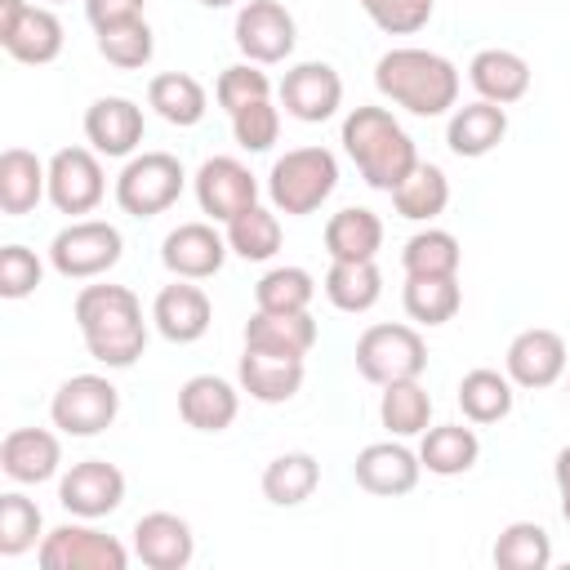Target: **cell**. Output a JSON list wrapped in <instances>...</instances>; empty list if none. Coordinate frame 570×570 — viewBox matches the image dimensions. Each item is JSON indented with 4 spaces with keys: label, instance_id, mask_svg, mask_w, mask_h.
I'll return each instance as SVG.
<instances>
[{
    "label": "cell",
    "instance_id": "41",
    "mask_svg": "<svg viewBox=\"0 0 570 570\" xmlns=\"http://www.w3.org/2000/svg\"><path fill=\"white\" fill-rule=\"evenodd\" d=\"M254 303L263 312H307V303H312V276L303 267H272L254 285Z\"/></svg>",
    "mask_w": 570,
    "mask_h": 570
},
{
    "label": "cell",
    "instance_id": "14",
    "mask_svg": "<svg viewBox=\"0 0 570 570\" xmlns=\"http://www.w3.org/2000/svg\"><path fill=\"white\" fill-rule=\"evenodd\" d=\"M223 254H227V240L209 227V223H178L165 245H160V258L174 276H187V281H200V276H214L223 267Z\"/></svg>",
    "mask_w": 570,
    "mask_h": 570
},
{
    "label": "cell",
    "instance_id": "11",
    "mask_svg": "<svg viewBox=\"0 0 570 570\" xmlns=\"http://www.w3.org/2000/svg\"><path fill=\"white\" fill-rule=\"evenodd\" d=\"M58 499L76 517H107L125 499V476L107 459H85V463H71V472L58 485Z\"/></svg>",
    "mask_w": 570,
    "mask_h": 570
},
{
    "label": "cell",
    "instance_id": "40",
    "mask_svg": "<svg viewBox=\"0 0 570 570\" xmlns=\"http://www.w3.org/2000/svg\"><path fill=\"white\" fill-rule=\"evenodd\" d=\"M414 165H419L414 142H410L405 129H396L379 151H370V156L361 160V178H365L370 187H379V191H392V187H401V183L410 178Z\"/></svg>",
    "mask_w": 570,
    "mask_h": 570
},
{
    "label": "cell",
    "instance_id": "39",
    "mask_svg": "<svg viewBox=\"0 0 570 570\" xmlns=\"http://www.w3.org/2000/svg\"><path fill=\"white\" fill-rule=\"evenodd\" d=\"M227 245L240 254V258H272L281 249V223L276 214H267L263 205H249L240 209L232 223H227Z\"/></svg>",
    "mask_w": 570,
    "mask_h": 570
},
{
    "label": "cell",
    "instance_id": "27",
    "mask_svg": "<svg viewBox=\"0 0 570 570\" xmlns=\"http://www.w3.org/2000/svg\"><path fill=\"white\" fill-rule=\"evenodd\" d=\"M0 45H4V53L18 58V62H53L58 49H62V22H58L49 9L27 4V9L18 13V22L0 36Z\"/></svg>",
    "mask_w": 570,
    "mask_h": 570
},
{
    "label": "cell",
    "instance_id": "24",
    "mask_svg": "<svg viewBox=\"0 0 570 570\" xmlns=\"http://www.w3.org/2000/svg\"><path fill=\"white\" fill-rule=\"evenodd\" d=\"M58 454H62L58 450V436L45 432V428H13L0 441V468L13 481H45V476H53Z\"/></svg>",
    "mask_w": 570,
    "mask_h": 570
},
{
    "label": "cell",
    "instance_id": "53",
    "mask_svg": "<svg viewBox=\"0 0 570 570\" xmlns=\"http://www.w3.org/2000/svg\"><path fill=\"white\" fill-rule=\"evenodd\" d=\"M200 4H209V9H223V4H232V0H200Z\"/></svg>",
    "mask_w": 570,
    "mask_h": 570
},
{
    "label": "cell",
    "instance_id": "28",
    "mask_svg": "<svg viewBox=\"0 0 570 570\" xmlns=\"http://www.w3.org/2000/svg\"><path fill=\"white\" fill-rule=\"evenodd\" d=\"M379 245H383V223H379L374 209L347 205V209H338V214L325 223V249H330V258L361 263V258H374Z\"/></svg>",
    "mask_w": 570,
    "mask_h": 570
},
{
    "label": "cell",
    "instance_id": "30",
    "mask_svg": "<svg viewBox=\"0 0 570 570\" xmlns=\"http://www.w3.org/2000/svg\"><path fill=\"white\" fill-rule=\"evenodd\" d=\"M476 454H481L476 432H472V428H463V423L432 428V432L423 436V450H419V459H423V463H428V472H436V476L468 472V468L476 463Z\"/></svg>",
    "mask_w": 570,
    "mask_h": 570
},
{
    "label": "cell",
    "instance_id": "12",
    "mask_svg": "<svg viewBox=\"0 0 570 570\" xmlns=\"http://www.w3.org/2000/svg\"><path fill=\"white\" fill-rule=\"evenodd\" d=\"M49 200L62 214H89L102 200V165L85 147H62L49 160Z\"/></svg>",
    "mask_w": 570,
    "mask_h": 570
},
{
    "label": "cell",
    "instance_id": "46",
    "mask_svg": "<svg viewBox=\"0 0 570 570\" xmlns=\"http://www.w3.org/2000/svg\"><path fill=\"white\" fill-rule=\"evenodd\" d=\"M267 76L258 71V67H249V62H240V67H227L223 76H218V85H214V94H218V107H227V111H240V107H249V102H258V98H267Z\"/></svg>",
    "mask_w": 570,
    "mask_h": 570
},
{
    "label": "cell",
    "instance_id": "49",
    "mask_svg": "<svg viewBox=\"0 0 570 570\" xmlns=\"http://www.w3.org/2000/svg\"><path fill=\"white\" fill-rule=\"evenodd\" d=\"M142 4H147V0H85V13H89V22H94V31H102V27L142 18Z\"/></svg>",
    "mask_w": 570,
    "mask_h": 570
},
{
    "label": "cell",
    "instance_id": "6",
    "mask_svg": "<svg viewBox=\"0 0 570 570\" xmlns=\"http://www.w3.org/2000/svg\"><path fill=\"white\" fill-rule=\"evenodd\" d=\"M116 410H120V392H116L107 379H98V374H76V379H67V383L53 392V405H49L53 428H62V432H71V436H94V432L111 428Z\"/></svg>",
    "mask_w": 570,
    "mask_h": 570
},
{
    "label": "cell",
    "instance_id": "51",
    "mask_svg": "<svg viewBox=\"0 0 570 570\" xmlns=\"http://www.w3.org/2000/svg\"><path fill=\"white\" fill-rule=\"evenodd\" d=\"M552 472H557V485H561V494H570V445L557 454V468H552Z\"/></svg>",
    "mask_w": 570,
    "mask_h": 570
},
{
    "label": "cell",
    "instance_id": "43",
    "mask_svg": "<svg viewBox=\"0 0 570 570\" xmlns=\"http://www.w3.org/2000/svg\"><path fill=\"white\" fill-rule=\"evenodd\" d=\"M401 125L383 111V107H356L347 120H343V147H347V156L361 165L370 151H379L392 134H396Z\"/></svg>",
    "mask_w": 570,
    "mask_h": 570
},
{
    "label": "cell",
    "instance_id": "1",
    "mask_svg": "<svg viewBox=\"0 0 570 570\" xmlns=\"http://www.w3.org/2000/svg\"><path fill=\"white\" fill-rule=\"evenodd\" d=\"M76 325L85 334L89 356L111 370L134 365L147 347L142 307H138L134 289H125V285H85L76 294Z\"/></svg>",
    "mask_w": 570,
    "mask_h": 570
},
{
    "label": "cell",
    "instance_id": "29",
    "mask_svg": "<svg viewBox=\"0 0 570 570\" xmlns=\"http://www.w3.org/2000/svg\"><path fill=\"white\" fill-rule=\"evenodd\" d=\"M147 102L169 120V125H196L205 116V85L187 71H160L147 85Z\"/></svg>",
    "mask_w": 570,
    "mask_h": 570
},
{
    "label": "cell",
    "instance_id": "26",
    "mask_svg": "<svg viewBox=\"0 0 570 570\" xmlns=\"http://www.w3.org/2000/svg\"><path fill=\"white\" fill-rule=\"evenodd\" d=\"M468 76H472V85L481 89V98L485 102H517L525 89H530V67H525V58L521 53H512V49H481L476 58H472V67H468Z\"/></svg>",
    "mask_w": 570,
    "mask_h": 570
},
{
    "label": "cell",
    "instance_id": "23",
    "mask_svg": "<svg viewBox=\"0 0 570 570\" xmlns=\"http://www.w3.org/2000/svg\"><path fill=\"white\" fill-rule=\"evenodd\" d=\"M49 187V169L27 147L0 151V209L4 214H31Z\"/></svg>",
    "mask_w": 570,
    "mask_h": 570
},
{
    "label": "cell",
    "instance_id": "9",
    "mask_svg": "<svg viewBox=\"0 0 570 570\" xmlns=\"http://www.w3.org/2000/svg\"><path fill=\"white\" fill-rule=\"evenodd\" d=\"M196 200H200V209H205L209 218L232 223L240 209L258 205V183H254V174H249L240 160H232V156H209V160L200 165V174H196Z\"/></svg>",
    "mask_w": 570,
    "mask_h": 570
},
{
    "label": "cell",
    "instance_id": "21",
    "mask_svg": "<svg viewBox=\"0 0 570 570\" xmlns=\"http://www.w3.org/2000/svg\"><path fill=\"white\" fill-rule=\"evenodd\" d=\"M151 316H156V325L169 343H191L209 330V298H205L200 285H187V276H183L178 285H165L156 294Z\"/></svg>",
    "mask_w": 570,
    "mask_h": 570
},
{
    "label": "cell",
    "instance_id": "5",
    "mask_svg": "<svg viewBox=\"0 0 570 570\" xmlns=\"http://www.w3.org/2000/svg\"><path fill=\"white\" fill-rule=\"evenodd\" d=\"M178 191H183V165L169 151H142L116 178V200L134 218H151V214L169 209L178 200Z\"/></svg>",
    "mask_w": 570,
    "mask_h": 570
},
{
    "label": "cell",
    "instance_id": "48",
    "mask_svg": "<svg viewBox=\"0 0 570 570\" xmlns=\"http://www.w3.org/2000/svg\"><path fill=\"white\" fill-rule=\"evenodd\" d=\"M40 285V258L27 245H4L0 249V294L4 298H22Z\"/></svg>",
    "mask_w": 570,
    "mask_h": 570
},
{
    "label": "cell",
    "instance_id": "50",
    "mask_svg": "<svg viewBox=\"0 0 570 570\" xmlns=\"http://www.w3.org/2000/svg\"><path fill=\"white\" fill-rule=\"evenodd\" d=\"M22 9H27L22 0H0V36H4V31L18 22V13H22Z\"/></svg>",
    "mask_w": 570,
    "mask_h": 570
},
{
    "label": "cell",
    "instance_id": "18",
    "mask_svg": "<svg viewBox=\"0 0 570 570\" xmlns=\"http://www.w3.org/2000/svg\"><path fill=\"white\" fill-rule=\"evenodd\" d=\"M178 414L196 432H223L236 419V387L218 374H191L178 387Z\"/></svg>",
    "mask_w": 570,
    "mask_h": 570
},
{
    "label": "cell",
    "instance_id": "4",
    "mask_svg": "<svg viewBox=\"0 0 570 570\" xmlns=\"http://www.w3.org/2000/svg\"><path fill=\"white\" fill-rule=\"evenodd\" d=\"M428 365V343L414 325H370L356 338V370L370 383L419 379Z\"/></svg>",
    "mask_w": 570,
    "mask_h": 570
},
{
    "label": "cell",
    "instance_id": "35",
    "mask_svg": "<svg viewBox=\"0 0 570 570\" xmlns=\"http://www.w3.org/2000/svg\"><path fill=\"white\" fill-rule=\"evenodd\" d=\"M428 414H432V396L419 387V379H396V383H383L379 419H383V428H387V432H396V436L423 432V428H428Z\"/></svg>",
    "mask_w": 570,
    "mask_h": 570
},
{
    "label": "cell",
    "instance_id": "25",
    "mask_svg": "<svg viewBox=\"0 0 570 570\" xmlns=\"http://www.w3.org/2000/svg\"><path fill=\"white\" fill-rule=\"evenodd\" d=\"M240 383L249 396L276 405L289 401L303 387V356H272V352H249L240 356Z\"/></svg>",
    "mask_w": 570,
    "mask_h": 570
},
{
    "label": "cell",
    "instance_id": "15",
    "mask_svg": "<svg viewBox=\"0 0 570 570\" xmlns=\"http://www.w3.org/2000/svg\"><path fill=\"white\" fill-rule=\"evenodd\" d=\"M561 370H566V338L557 330L534 325L508 343V374L521 387H548V383H557Z\"/></svg>",
    "mask_w": 570,
    "mask_h": 570
},
{
    "label": "cell",
    "instance_id": "44",
    "mask_svg": "<svg viewBox=\"0 0 570 570\" xmlns=\"http://www.w3.org/2000/svg\"><path fill=\"white\" fill-rule=\"evenodd\" d=\"M40 534V508L22 494H0V552L18 557Z\"/></svg>",
    "mask_w": 570,
    "mask_h": 570
},
{
    "label": "cell",
    "instance_id": "20",
    "mask_svg": "<svg viewBox=\"0 0 570 570\" xmlns=\"http://www.w3.org/2000/svg\"><path fill=\"white\" fill-rule=\"evenodd\" d=\"M356 485L370 490V494H405L414 490L419 481V459L405 450V445H392V441H374L356 454Z\"/></svg>",
    "mask_w": 570,
    "mask_h": 570
},
{
    "label": "cell",
    "instance_id": "22",
    "mask_svg": "<svg viewBox=\"0 0 570 570\" xmlns=\"http://www.w3.org/2000/svg\"><path fill=\"white\" fill-rule=\"evenodd\" d=\"M503 134H508L503 107L481 98V102H468V107H459V111L450 116L445 142H450L454 156H485V151H494V147L503 142Z\"/></svg>",
    "mask_w": 570,
    "mask_h": 570
},
{
    "label": "cell",
    "instance_id": "7",
    "mask_svg": "<svg viewBox=\"0 0 570 570\" xmlns=\"http://www.w3.org/2000/svg\"><path fill=\"white\" fill-rule=\"evenodd\" d=\"M49 258L62 276H98L120 258V232L111 223H71L53 236Z\"/></svg>",
    "mask_w": 570,
    "mask_h": 570
},
{
    "label": "cell",
    "instance_id": "52",
    "mask_svg": "<svg viewBox=\"0 0 570 570\" xmlns=\"http://www.w3.org/2000/svg\"><path fill=\"white\" fill-rule=\"evenodd\" d=\"M561 512H566V521H570V494H561Z\"/></svg>",
    "mask_w": 570,
    "mask_h": 570
},
{
    "label": "cell",
    "instance_id": "13",
    "mask_svg": "<svg viewBox=\"0 0 570 570\" xmlns=\"http://www.w3.org/2000/svg\"><path fill=\"white\" fill-rule=\"evenodd\" d=\"M343 98V80L330 62H298L281 80V102L298 120H330Z\"/></svg>",
    "mask_w": 570,
    "mask_h": 570
},
{
    "label": "cell",
    "instance_id": "2",
    "mask_svg": "<svg viewBox=\"0 0 570 570\" xmlns=\"http://www.w3.org/2000/svg\"><path fill=\"white\" fill-rule=\"evenodd\" d=\"M374 80L392 102H401L414 116H441L459 98L454 62H445L441 53H428V49H392V53H383L379 67H374Z\"/></svg>",
    "mask_w": 570,
    "mask_h": 570
},
{
    "label": "cell",
    "instance_id": "16",
    "mask_svg": "<svg viewBox=\"0 0 570 570\" xmlns=\"http://www.w3.org/2000/svg\"><path fill=\"white\" fill-rule=\"evenodd\" d=\"M134 548L151 570H183L191 561V525L174 512H147L134 525Z\"/></svg>",
    "mask_w": 570,
    "mask_h": 570
},
{
    "label": "cell",
    "instance_id": "17",
    "mask_svg": "<svg viewBox=\"0 0 570 570\" xmlns=\"http://www.w3.org/2000/svg\"><path fill=\"white\" fill-rule=\"evenodd\" d=\"M316 343V321L307 312H254L245 321V347L272 356H303Z\"/></svg>",
    "mask_w": 570,
    "mask_h": 570
},
{
    "label": "cell",
    "instance_id": "8",
    "mask_svg": "<svg viewBox=\"0 0 570 570\" xmlns=\"http://www.w3.org/2000/svg\"><path fill=\"white\" fill-rule=\"evenodd\" d=\"M125 548L89 525H58L40 543V570H125Z\"/></svg>",
    "mask_w": 570,
    "mask_h": 570
},
{
    "label": "cell",
    "instance_id": "33",
    "mask_svg": "<svg viewBox=\"0 0 570 570\" xmlns=\"http://www.w3.org/2000/svg\"><path fill=\"white\" fill-rule=\"evenodd\" d=\"M459 405L472 423H499L512 410V383L499 370H468L459 383Z\"/></svg>",
    "mask_w": 570,
    "mask_h": 570
},
{
    "label": "cell",
    "instance_id": "37",
    "mask_svg": "<svg viewBox=\"0 0 570 570\" xmlns=\"http://www.w3.org/2000/svg\"><path fill=\"white\" fill-rule=\"evenodd\" d=\"M450 200V183L436 165H414L401 187H392V205L401 218H432Z\"/></svg>",
    "mask_w": 570,
    "mask_h": 570
},
{
    "label": "cell",
    "instance_id": "34",
    "mask_svg": "<svg viewBox=\"0 0 570 570\" xmlns=\"http://www.w3.org/2000/svg\"><path fill=\"white\" fill-rule=\"evenodd\" d=\"M459 298L454 276H405V312L419 325H445L459 312Z\"/></svg>",
    "mask_w": 570,
    "mask_h": 570
},
{
    "label": "cell",
    "instance_id": "31",
    "mask_svg": "<svg viewBox=\"0 0 570 570\" xmlns=\"http://www.w3.org/2000/svg\"><path fill=\"white\" fill-rule=\"evenodd\" d=\"M316 481H321V468H316V459L303 454V450L281 454V459H272V463L263 468V494H267L272 503H281V508L303 503V499L316 490Z\"/></svg>",
    "mask_w": 570,
    "mask_h": 570
},
{
    "label": "cell",
    "instance_id": "10",
    "mask_svg": "<svg viewBox=\"0 0 570 570\" xmlns=\"http://www.w3.org/2000/svg\"><path fill=\"white\" fill-rule=\"evenodd\" d=\"M236 45L249 62H281L294 49V18L276 0H249L236 13Z\"/></svg>",
    "mask_w": 570,
    "mask_h": 570
},
{
    "label": "cell",
    "instance_id": "47",
    "mask_svg": "<svg viewBox=\"0 0 570 570\" xmlns=\"http://www.w3.org/2000/svg\"><path fill=\"white\" fill-rule=\"evenodd\" d=\"M361 9L392 36H410L432 18V0H361Z\"/></svg>",
    "mask_w": 570,
    "mask_h": 570
},
{
    "label": "cell",
    "instance_id": "19",
    "mask_svg": "<svg viewBox=\"0 0 570 570\" xmlns=\"http://www.w3.org/2000/svg\"><path fill=\"white\" fill-rule=\"evenodd\" d=\"M85 138L102 156H129L142 142V111L129 98H98L85 111Z\"/></svg>",
    "mask_w": 570,
    "mask_h": 570
},
{
    "label": "cell",
    "instance_id": "36",
    "mask_svg": "<svg viewBox=\"0 0 570 570\" xmlns=\"http://www.w3.org/2000/svg\"><path fill=\"white\" fill-rule=\"evenodd\" d=\"M548 561H552V543H548V530L534 521H512L494 539V566L499 570H543Z\"/></svg>",
    "mask_w": 570,
    "mask_h": 570
},
{
    "label": "cell",
    "instance_id": "3",
    "mask_svg": "<svg viewBox=\"0 0 570 570\" xmlns=\"http://www.w3.org/2000/svg\"><path fill=\"white\" fill-rule=\"evenodd\" d=\"M338 183V165L325 147H294L272 165V205L285 214H312Z\"/></svg>",
    "mask_w": 570,
    "mask_h": 570
},
{
    "label": "cell",
    "instance_id": "38",
    "mask_svg": "<svg viewBox=\"0 0 570 570\" xmlns=\"http://www.w3.org/2000/svg\"><path fill=\"white\" fill-rule=\"evenodd\" d=\"M401 263L410 276H454L459 272V240L441 227H428V232L405 240Z\"/></svg>",
    "mask_w": 570,
    "mask_h": 570
},
{
    "label": "cell",
    "instance_id": "32",
    "mask_svg": "<svg viewBox=\"0 0 570 570\" xmlns=\"http://www.w3.org/2000/svg\"><path fill=\"white\" fill-rule=\"evenodd\" d=\"M379 285H383V276H379L374 258H361V263L334 258V267L325 272V294L343 312H365L379 298Z\"/></svg>",
    "mask_w": 570,
    "mask_h": 570
},
{
    "label": "cell",
    "instance_id": "45",
    "mask_svg": "<svg viewBox=\"0 0 570 570\" xmlns=\"http://www.w3.org/2000/svg\"><path fill=\"white\" fill-rule=\"evenodd\" d=\"M276 129H281V116H276V107L267 98L232 111V134H236V142L245 151H267L276 142Z\"/></svg>",
    "mask_w": 570,
    "mask_h": 570
},
{
    "label": "cell",
    "instance_id": "42",
    "mask_svg": "<svg viewBox=\"0 0 570 570\" xmlns=\"http://www.w3.org/2000/svg\"><path fill=\"white\" fill-rule=\"evenodd\" d=\"M98 53L111 62V67H142L151 58V27L142 18H129V22H116V27H102L98 31Z\"/></svg>",
    "mask_w": 570,
    "mask_h": 570
}]
</instances>
